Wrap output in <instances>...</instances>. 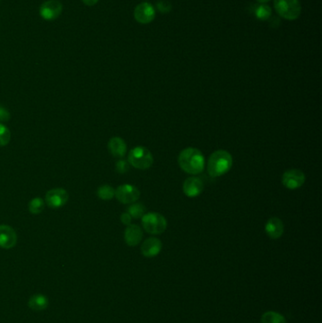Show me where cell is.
Wrapping results in <instances>:
<instances>
[{"instance_id": "cell-8", "label": "cell", "mask_w": 322, "mask_h": 323, "mask_svg": "<svg viewBox=\"0 0 322 323\" xmlns=\"http://www.w3.org/2000/svg\"><path fill=\"white\" fill-rule=\"evenodd\" d=\"M69 200V195L63 188H53L46 194V202L52 209L64 206Z\"/></svg>"}, {"instance_id": "cell-23", "label": "cell", "mask_w": 322, "mask_h": 323, "mask_svg": "<svg viewBox=\"0 0 322 323\" xmlns=\"http://www.w3.org/2000/svg\"><path fill=\"white\" fill-rule=\"evenodd\" d=\"M10 140V131L7 126L0 123V147L7 146Z\"/></svg>"}, {"instance_id": "cell-29", "label": "cell", "mask_w": 322, "mask_h": 323, "mask_svg": "<svg viewBox=\"0 0 322 323\" xmlns=\"http://www.w3.org/2000/svg\"><path fill=\"white\" fill-rule=\"evenodd\" d=\"M259 3H261V4H264V3H267V2H268V1H270V0H257Z\"/></svg>"}, {"instance_id": "cell-14", "label": "cell", "mask_w": 322, "mask_h": 323, "mask_svg": "<svg viewBox=\"0 0 322 323\" xmlns=\"http://www.w3.org/2000/svg\"><path fill=\"white\" fill-rule=\"evenodd\" d=\"M125 242L130 247H135L141 242L143 238V232L138 225L131 224L127 227L124 232Z\"/></svg>"}, {"instance_id": "cell-10", "label": "cell", "mask_w": 322, "mask_h": 323, "mask_svg": "<svg viewBox=\"0 0 322 323\" xmlns=\"http://www.w3.org/2000/svg\"><path fill=\"white\" fill-rule=\"evenodd\" d=\"M134 18L140 24H150L155 18V9L149 2L138 4L133 12Z\"/></svg>"}, {"instance_id": "cell-1", "label": "cell", "mask_w": 322, "mask_h": 323, "mask_svg": "<svg viewBox=\"0 0 322 323\" xmlns=\"http://www.w3.org/2000/svg\"><path fill=\"white\" fill-rule=\"evenodd\" d=\"M178 163L183 171L191 175H198L204 169L205 158L200 150L187 148L179 154Z\"/></svg>"}, {"instance_id": "cell-16", "label": "cell", "mask_w": 322, "mask_h": 323, "mask_svg": "<svg viewBox=\"0 0 322 323\" xmlns=\"http://www.w3.org/2000/svg\"><path fill=\"white\" fill-rule=\"evenodd\" d=\"M108 150L115 158H123L127 152V144L120 137H112L108 143Z\"/></svg>"}, {"instance_id": "cell-19", "label": "cell", "mask_w": 322, "mask_h": 323, "mask_svg": "<svg viewBox=\"0 0 322 323\" xmlns=\"http://www.w3.org/2000/svg\"><path fill=\"white\" fill-rule=\"evenodd\" d=\"M115 190L108 184L101 185L98 189V196L102 201H111L114 197Z\"/></svg>"}, {"instance_id": "cell-4", "label": "cell", "mask_w": 322, "mask_h": 323, "mask_svg": "<svg viewBox=\"0 0 322 323\" xmlns=\"http://www.w3.org/2000/svg\"><path fill=\"white\" fill-rule=\"evenodd\" d=\"M274 7L278 14L286 20L298 19L302 12L299 0H274Z\"/></svg>"}, {"instance_id": "cell-2", "label": "cell", "mask_w": 322, "mask_h": 323, "mask_svg": "<svg viewBox=\"0 0 322 323\" xmlns=\"http://www.w3.org/2000/svg\"><path fill=\"white\" fill-rule=\"evenodd\" d=\"M232 166V157L230 152L219 150L213 152L208 160L207 169L212 177H220L230 171Z\"/></svg>"}, {"instance_id": "cell-28", "label": "cell", "mask_w": 322, "mask_h": 323, "mask_svg": "<svg viewBox=\"0 0 322 323\" xmlns=\"http://www.w3.org/2000/svg\"><path fill=\"white\" fill-rule=\"evenodd\" d=\"M100 0H82V2L86 5V6H89V7H92V6H95Z\"/></svg>"}, {"instance_id": "cell-27", "label": "cell", "mask_w": 322, "mask_h": 323, "mask_svg": "<svg viewBox=\"0 0 322 323\" xmlns=\"http://www.w3.org/2000/svg\"><path fill=\"white\" fill-rule=\"evenodd\" d=\"M131 219H132V217H131V215H130L129 213H123V214L121 215V222L123 223L124 225H127V226L131 225Z\"/></svg>"}, {"instance_id": "cell-21", "label": "cell", "mask_w": 322, "mask_h": 323, "mask_svg": "<svg viewBox=\"0 0 322 323\" xmlns=\"http://www.w3.org/2000/svg\"><path fill=\"white\" fill-rule=\"evenodd\" d=\"M131 215L132 218L138 219L142 218V216L146 214V207L142 203H132L128 208V212Z\"/></svg>"}, {"instance_id": "cell-11", "label": "cell", "mask_w": 322, "mask_h": 323, "mask_svg": "<svg viewBox=\"0 0 322 323\" xmlns=\"http://www.w3.org/2000/svg\"><path fill=\"white\" fill-rule=\"evenodd\" d=\"M17 243L16 232L9 225H0V248L9 250Z\"/></svg>"}, {"instance_id": "cell-3", "label": "cell", "mask_w": 322, "mask_h": 323, "mask_svg": "<svg viewBox=\"0 0 322 323\" xmlns=\"http://www.w3.org/2000/svg\"><path fill=\"white\" fill-rule=\"evenodd\" d=\"M153 161L154 159L151 152L142 146L132 149L128 157L129 163L134 168L141 170L149 169L153 164Z\"/></svg>"}, {"instance_id": "cell-22", "label": "cell", "mask_w": 322, "mask_h": 323, "mask_svg": "<svg viewBox=\"0 0 322 323\" xmlns=\"http://www.w3.org/2000/svg\"><path fill=\"white\" fill-rule=\"evenodd\" d=\"M45 202L41 198H34L29 203V211L33 215H38L44 211Z\"/></svg>"}, {"instance_id": "cell-26", "label": "cell", "mask_w": 322, "mask_h": 323, "mask_svg": "<svg viewBox=\"0 0 322 323\" xmlns=\"http://www.w3.org/2000/svg\"><path fill=\"white\" fill-rule=\"evenodd\" d=\"M10 113L5 107L0 105V122H7L10 120Z\"/></svg>"}, {"instance_id": "cell-12", "label": "cell", "mask_w": 322, "mask_h": 323, "mask_svg": "<svg viewBox=\"0 0 322 323\" xmlns=\"http://www.w3.org/2000/svg\"><path fill=\"white\" fill-rule=\"evenodd\" d=\"M203 188H204L203 182L200 178L197 177H190L186 179L183 182V186H182L183 193L188 198H196L200 196L203 191Z\"/></svg>"}, {"instance_id": "cell-17", "label": "cell", "mask_w": 322, "mask_h": 323, "mask_svg": "<svg viewBox=\"0 0 322 323\" xmlns=\"http://www.w3.org/2000/svg\"><path fill=\"white\" fill-rule=\"evenodd\" d=\"M28 304L33 311H43L49 307V298L42 294H35L30 297Z\"/></svg>"}, {"instance_id": "cell-6", "label": "cell", "mask_w": 322, "mask_h": 323, "mask_svg": "<svg viewBox=\"0 0 322 323\" xmlns=\"http://www.w3.org/2000/svg\"><path fill=\"white\" fill-rule=\"evenodd\" d=\"M141 193L137 187L131 184H123L116 188L114 197L123 204H131L139 200Z\"/></svg>"}, {"instance_id": "cell-15", "label": "cell", "mask_w": 322, "mask_h": 323, "mask_svg": "<svg viewBox=\"0 0 322 323\" xmlns=\"http://www.w3.org/2000/svg\"><path fill=\"white\" fill-rule=\"evenodd\" d=\"M266 232L271 239H279L284 232V226L282 220L278 217H271L268 220L265 227Z\"/></svg>"}, {"instance_id": "cell-7", "label": "cell", "mask_w": 322, "mask_h": 323, "mask_svg": "<svg viewBox=\"0 0 322 323\" xmlns=\"http://www.w3.org/2000/svg\"><path fill=\"white\" fill-rule=\"evenodd\" d=\"M62 11V4L59 0H48L41 5L40 16L46 21L57 19Z\"/></svg>"}, {"instance_id": "cell-18", "label": "cell", "mask_w": 322, "mask_h": 323, "mask_svg": "<svg viewBox=\"0 0 322 323\" xmlns=\"http://www.w3.org/2000/svg\"><path fill=\"white\" fill-rule=\"evenodd\" d=\"M261 323H286V321L281 314L269 311L263 315Z\"/></svg>"}, {"instance_id": "cell-25", "label": "cell", "mask_w": 322, "mask_h": 323, "mask_svg": "<svg viewBox=\"0 0 322 323\" xmlns=\"http://www.w3.org/2000/svg\"><path fill=\"white\" fill-rule=\"evenodd\" d=\"M157 9L163 13L169 12L172 9L171 4L166 0H160L157 3Z\"/></svg>"}, {"instance_id": "cell-20", "label": "cell", "mask_w": 322, "mask_h": 323, "mask_svg": "<svg viewBox=\"0 0 322 323\" xmlns=\"http://www.w3.org/2000/svg\"><path fill=\"white\" fill-rule=\"evenodd\" d=\"M254 14L259 20H268L271 15V9L268 5H258L255 6Z\"/></svg>"}, {"instance_id": "cell-9", "label": "cell", "mask_w": 322, "mask_h": 323, "mask_svg": "<svg viewBox=\"0 0 322 323\" xmlns=\"http://www.w3.org/2000/svg\"><path fill=\"white\" fill-rule=\"evenodd\" d=\"M282 182L288 189H298L304 184L305 175L300 169H289L282 174Z\"/></svg>"}, {"instance_id": "cell-24", "label": "cell", "mask_w": 322, "mask_h": 323, "mask_svg": "<svg viewBox=\"0 0 322 323\" xmlns=\"http://www.w3.org/2000/svg\"><path fill=\"white\" fill-rule=\"evenodd\" d=\"M115 169L120 174H125L130 170V163L126 160H119L115 163Z\"/></svg>"}, {"instance_id": "cell-5", "label": "cell", "mask_w": 322, "mask_h": 323, "mask_svg": "<svg viewBox=\"0 0 322 323\" xmlns=\"http://www.w3.org/2000/svg\"><path fill=\"white\" fill-rule=\"evenodd\" d=\"M144 230L151 234H161L167 227L166 219L159 213H148L142 216Z\"/></svg>"}, {"instance_id": "cell-13", "label": "cell", "mask_w": 322, "mask_h": 323, "mask_svg": "<svg viewBox=\"0 0 322 323\" xmlns=\"http://www.w3.org/2000/svg\"><path fill=\"white\" fill-rule=\"evenodd\" d=\"M161 240L156 237H151L145 240L141 246V253L147 258H153L161 253Z\"/></svg>"}]
</instances>
